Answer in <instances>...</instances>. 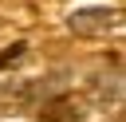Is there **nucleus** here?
<instances>
[{"instance_id":"obj_1","label":"nucleus","mask_w":126,"mask_h":122,"mask_svg":"<svg viewBox=\"0 0 126 122\" xmlns=\"http://www.w3.org/2000/svg\"><path fill=\"white\" fill-rule=\"evenodd\" d=\"M67 28L75 35H106L122 28V12L118 8H79L67 16Z\"/></svg>"},{"instance_id":"obj_2","label":"nucleus","mask_w":126,"mask_h":122,"mask_svg":"<svg viewBox=\"0 0 126 122\" xmlns=\"http://www.w3.org/2000/svg\"><path fill=\"white\" fill-rule=\"evenodd\" d=\"M39 118H43V122H75V118H79V102H75V94L55 91V94L39 106Z\"/></svg>"}]
</instances>
